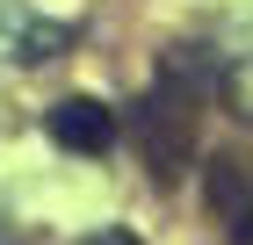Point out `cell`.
Returning <instances> with one entry per match:
<instances>
[{"mask_svg":"<svg viewBox=\"0 0 253 245\" xmlns=\"http://www.w3.org/2000/svg\"><path fill=\"white\" fill-rule=\"evenodd\" d=\"M51 137L73 144V151H101L116 137V123H109V108H94V101H65V108H51Z\"/></svg>","mask_w":253,"mask_h":245,"instance_id":"obj_1","label":"cell"},{"mask_svg":"<svg viewBox=\"0 0 253 245\" xmlns=\"http://www.w3.org/2000/svg\"><path fill=\"white\" fill-rule=\"evenodd\" d=\"M239 245H253V202H239Z\"/></svg>","mask_w":253,"mask_h":245,"instance_id":"obj_2","label":"cell"}]
</instances>
